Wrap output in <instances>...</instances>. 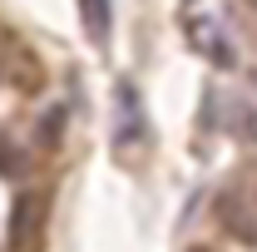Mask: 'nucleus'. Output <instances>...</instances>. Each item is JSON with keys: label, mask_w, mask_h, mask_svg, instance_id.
Segmentation results:
<instances>
[{"label": "nucleus", "mask_w": 257, "mask_h": 252, "mask_svg": "<svg viewBox=\"0 0 257 252\" xmlns=\"http://www.w3.org/2000/svg\"><path fill=\"white\" fill-rule=\"evenodd\" d=\"M247 188H252V198H257V178H252V183H247Z\"/></svg>", "instance_id": "8"}, {"label": "nucleus", "mask_w": 257, "mask_h": 252, "mask_svg": "<svg viewBox=\"0 0 257 252\" xmlns=\"http://www.w3.org/2000/svg\"><path fill=\"white\" fill-rule=\"evenodd\" d=\"M218 218H223V227L237 242H257V198H252L247 183L242 188H227L218 198Z\"/></svg>", "instance_id": "2"}, {"label": "nucleus", "mask_w": 257, "mask_h": 252, "mask_svg": "<svg viewBox=\"0 0 257 252\" xmlns=\"http://www.w3.org/2000/svg\"><path fill=\"white\" fill-rule=\"evenodd\" d=\"M45 208H50V193H25L15 203V218H10V252H30L35 237H40V222H45Z\"/></svg>", "instance_id": "5"}, {"label": "nucleus", "mask_w": 257, "mask_h": 252, "mask_svg": "<svg viewBox=\"0 0 257 252\" xmlns=\"http://www.w3.org/2000/svg\"><path fill=\"white\" fill-rule=\"evenodd\" d=\"M183 35H188V45H193L208 64L232 69V40H227V30L213 20V15H183Z\"/></svg>", "instance_id": "1"}, {"label": "nucleus", "mask_w": 257, "mask_h": 252, "mask_svg": "<svg viewBox=\"0 0 257 252\" xmlns=\"http://www.w3.org/2000/svg\"><path fill=\"white\" fill-rule=\"evenodd\" d=\"M193 252H213V247H193Z\"/></svg>", "instance_id": "9"}, {"label": "nucleus", "mask_w": 257, "mask_h": 252, "mask_svg": "<svg viewBox=\"0 0 257 252\" xmlns=\"http://www.w3.org/2000/svg\"><path fill=\"white\" fill-rule=\"evenodd\" d=\"M0 79L15 84V89H35V84H40V60H35L5 25H0Z\"/></svg>", "instance_id": "3"}, {"label": "nucleus", "mask_w": 257, "mask_h": 252, "mask_svg": "<svg viewBox=\"0 0 257 252\" xmlns=\"http://www.w3.org/2000/svg\"><path fill=\"white\" fill-rule=\"evenodd\" d=\"M79 20H84V35H89V45H109V35H114V10H109V0H79Z\"/></svg>", "instance_id": "6"}, {"label": "nucleus", "mask_w": 257, "mask_h": 252, "mask_svg": "<svg viewBox=\"0 0 257 252\" xmlns=\"http://www.w3.org/2000/svg\"><path fill=\"white\" fill-rule=\"evenodd\" d=\"M10 149H15V144H10V139H5V134H0V173H10V178H15V173H20V163H25V158H20V154H10Z\"/></svg>", "instance_id": "7"}, {"label": "nucleus", "mask_w": 257, "mask_h": 252, "mask_svg": "<svg viewBox=\"0 0 257 252\" xmlns=\"http://www.w3.org/2000/svg\"><path fill=\"white\" fill-rule=\"evenodd\" d=\"M144 109H139V89L134 84H119L114 89V139H119V149H139L144 144Z\"/></svg>", "instance_id": "4"}]
</instances>
